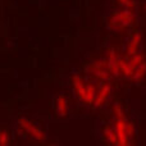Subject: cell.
Instances as JSON below:
<instances>
[{"label":"cell","mask_w":146,"mask_h":146,"mask_svg":"<svg viewBox=\"0 0 146 146\" xmlns=\"http://www.w3.org/2000/svg\"><path fill=\"white\" fill-rule=\"evenodd\" d=\"M18 123L21 124V127H22L23 129H26L28 133H31L36 140H38V141H44V140L46 139L45 133H44V132H41L40 129H37L30 121H27L26 118H19V119H18Z\"/></svg>","instance_id":"6da1fadb"},{"label":"cell","mask_w":146,"mask_h":146,"mask_svg":"<svg viewBox=\"0 0 146 146\" xmlns=\"http://www.w3.org/2000/svg\"><path fill=\"white\" fill-rule=\"evenodd\" d=\"M108 62H109V69L110 72L113 73L114 76H118L119 74V63H118V59H117V54L114 49H110L108 50Z\"/></svg>","instance_id":"7a4b0ae2"},{"label":"cell","mask_w":146,"mask_h":146,"mask_svg":"<svg viewBox=\"0 0 146 146\" xmlns=\"http://www.w3.org/2000/svg\"><path fill=\"white\" fill-rule=\"evenodd\" d=\"M124 124H126V121H122V119H118L117 122V136H118V145L121 146H126L127 145V132L126 128H124Z\"/></svg>","instance_id":"3957f363"},{"label":"cell","mask_w":146,"mask_h":146,"mask_svg":"<svg viewBox=\"0 0 146 146\" xmlns=\"http://www.w3.org/2000/svg\"><path fill=\"white\" fill-rule=\"evenodd\" d=\"M85 71L88 72V73H92V74H95L96 77H99L100 80H104V81H108L109 80V73L106 72V69L96 68V67H94L92 64H90V66H86Z\"/></svg>","instance_id":"277c9868"},{"label":"cell","mask_w":146,"mask_h":146,"mask_svg":"<svg viewBox=\"0 0 146 146\" xmlns=\"http://www.w3.org/2000/svg\"><path fill=\"white\" fill-rule=\"evenodd\" d=\"M110 85L109 83H106V85H104V87L101 88V91H100V94H99V96L96 98V100L94 101V106L95 108H99V106L103 104V101L105 100V98L108 96V94L110 92Z\"/></svg>","instance_id":"5b68a950"},{"label":"cell","mask_w":146,"mask_h":146,"mask_svg":"<svg viewBox=\"0 0 146 146\" xmlns=\"http://www.w3.org/2000/svg\"><path fill=\"white\" fill-rule=\"evenodd\" d=\"M141 38H142L141 33H136V35H133V37H132L131 42H129V46H128V54L129 55H135V54H136Z\"/></svg>","instance_id":"8992f818"},{"label":"cell","mask_w":146,"mask_h":146,"mask_svg":"<svg viewBox=\"0 0 146 146\" xmlns=\"http://www.w3.org/2000/svg\"><path fill=\"white\" fill-rule=\"evenodd\" d=\"M72 81H73V83H74V87H76V90H77V92L80 94V96L82 98V100H83V99H85V96H86V88L83 87L82 82H81L80 76H78V74H73L72 76Z\"/></svg>","instance_id":"52a82bcc"},{"label":"cell","mask_w":146,"mask_h":146,"mask_svg":"<svg viewBox=\"0 0 146 146\" xmlns=\"http://www.w3.org/2000/svg\"><path fill=\"white\" fill-rule=\"evenodd\" d=\"M145 74H146V63L142 62V63L136 68V71L133 72V74H132L131 78H132V81H133V82H139V81L141 80Z\"/></svg>","instance_id":"ba28073f"},{"label":"cell","mask_w":146,"mask_h":146,"mask_svg":"<svg viewBox=\"0 0 146 146\" xmlns=\"http://www.w3.org/2000/svg\"><path fill=\"white\" fill-rule=\"evenodd\" d=\"M131 14H132L131 10H122V12H119V13H117V14H114L113 17L110 18V21H109V22H111V23L121 22V21L126 19L127 17H129Z\"/></svg>","instance_id":"9c48e42d"},{"label":"cell","mask_w":146,"mask_h":146,"mask_svg":"<svg viewBox=\"0 0 146 146\" xmlns=\"http://www.w3.org/2000/svg\"><path fill=\"white\" fill-rule=\"evenodd\" d=\"M58 114H59V117L67 115V103L63 96H59L58 98Z\"/></svg>","instance_id":"30bf717a"},{"label":"cell","mask_w":146,"mask_h":146,"mask_svg":"<svg viewBox=\"0 0 146 146\" xmlns=\"http://www.w3.org/2000/svg\"><path fill=\"white\" fill-rule=\"evenodd\" d=\"M119 63V68H121V71L123 72V74L126 76V77H132V74H133V69L129 67V64H127L124 60H118Z\"/></svg>","instance_id":"8fae6325"},{"label":"cell","mask_w":146,"mask_h":146,"mask_svg":"<svg viewBox=\"0 0 146 146\" xmlns=\"http://www.w3.org/2000/svg\"><path fill=\"white\" fill-rule=\"evenodd\" d=\"M142 62H144V55H141V54H135V55H132V59L128 64H129V67L135 71V68H137Z\"/></svg>","instance_id":"7c38bea8"},{"label":"cell","mask_w":146,"mask_h":146,"mask_svg":"<svg viewBox=\"0 0 146 146\" xmlns=\"http://www.w3.org/2000/svg\"><path fill=\"white\" fill-rule=\"evenodd\" d=\"M94 96H95V88H94V86L88 85V87L86 88V96L83 99V101H86V103H94Z\"/></svg>","instance_id":"4fadbf2b"},{"label":"cell","mask_w":146,"mask_h":146,"mask_svg":"<svg viewBox=\"0 0 146 146\" xmlns=\"http://www.w3.org/2000/svg\"><path fill=\"white\" fill-rule=\"evenodd\" d=\"M113 110H114V114H115L117 118H118V119H122V121H126V119H124L123 109H122L121 104H118V103L114 104V105H113Z\"/></svg>","instance_id":"5bb4252c"},{"label":"cell","mask_w":146,"mask_h":146,"mask_svg":"<svg viewBox=\"0 0 146 146\" xmlns=\"http://www.w3.org/2000/svg\"><path fill=\"white\" fill-rule=\"evenodd\" d=\"M104 133H105L106 139H108L111 144H117V142H118V136H117V133H114L110 128H105Z\"/></svg>","instance_id":"9a60e30c"},{"label":"cell","mask_w":146,"mask_h":146,"mask_svg":"<svg viewBox=\"0 0 146 146\" xmlns=\"http://www.w3.org/2000/svg\"><path fill=\"white\" fill-rule=\"evenodd\" d=\"M94 67L96 68H100V69H109V62H105V60H95L92 63Z\"/></svg>","instance_id":"2e32d148"},{"label":"cell","mask_w":146,"mask_h":146,"mask_svg":"<svg viewBox=\"0 0 146 146\" xmlns=\"http://www.w3.org/2000/svg\"><path fill=\"white\" fill-rule=\"evenodd\" d=\"M108 30H110V31H123L124 30V27L121 25V22H117V23H111V22H109V25H108Z\"/></svg>","instance_id":"e0dca14e"},{"label":"cell","mask_w":146,"mask_h":146,"mask_svg":"<svg viewBox=\"0 0 146 146\" xmlns=\"http://www.w3.org/2000/svg\"><path fill=\"white\" fill-rule=\"evenodd\" d=\"M124 128H126V132L128 136H133L135 135V127L132 123H129V122H126V124H124Z\"/></svg>","instance_id":"ac0fdd59"},{"label":"cell","mask_w":146,"mask_h":146,"mask_svg":"<svg viewBox=\"0 0 146 146\" xmlns=\"http://www.w3.org/2000/svg\"><path fill=\"white\" fill-rule=\"evenodd\" d=\"M133 21H135V14H133V13H132V14L129 15V17H127V18H126V19L121 21V25L123 26L124 28H126L127 26H128V25H131V23L133 22Z\"/></svg>","instance_id":"d6986e66"},{"label":"cell","mask_w":146,"mask_h":146,"mask_svg":"<svg viewBox=\"0 0 146 146\" xmlns=\"http://www.w3.org/2000/svg\"><path fill=\"white\" fill-rule=\"evenodd\" d=\"M8 144V133L7 131L0 132V146H5Z\"/></svg>","instance_id":"ffe728a7"},{"label":"cell","mask_w":146,"mask_h":146,"mask_svg":"<svg viewBox=\"0 0 146 146\" xmlns=\"http://www.w3.org/2000/svg\"><path fill=\"white\" fill-rule=\"evenodd\" d=\"M119 3H121V4H123V5H126V7L129 8V9H132V8L135 7L133 0H119Z\"/></svg>","instance_id":"44dd1931"},{"label":"cell","mask_w":146,"mask_h":146,"mask_svg":"<svg viewBox=\"0 0 146 146\" xmlns=\"http://www.w3.org/2000/svg\"><path fill=\"white\" fill-rule=\"evenodd\" d=\"M144 9H145V10H146V4H145V7H144Z\"/></svg>","instance_id":"7402d4cb"}]
</instances>
